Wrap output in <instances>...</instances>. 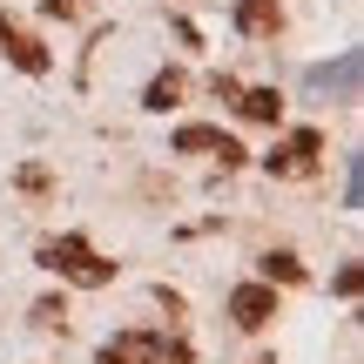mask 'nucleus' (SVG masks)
<instances>
[{"label": "nucleus", "mask_w": 364, "mask_h": 364, "mask_svg": "<svg viewBox=\"0 0 364 364\" xmlns=\"http://www.w3.org/2000/svg\"><path fill=\"white\" fill-rule=\"evenodd\" d=\"M41 263H48L54 277H68V284H81V290L115 284V263H108V257H95V250H88V236H54V243H41Z\"/></svg>", "instance_id": "nucleus-1"}, {"label": "nucleus", "mask_w": 364, "mask_h": 364, "mask_svg": "<svg viewBox=\"0 0 364 364\" xmlns=\"http://www.w3.org/2000/svg\"><path fill=\"white\" fill-rule=\"evenodd\" d=\"M95 364H189V344L169 331H115L95 351Z\"/></svg>", "instance_id": "nucleus-2"}, {"label": "nucleus", "mask_w": 364, "mask_h": 364, "mask_svg": "<svg viewBox=\"0 0 364 364\" xmlns=\"http://www.w3.org/2000/svg\"><path fill=\"white\" fill-rule=\"evenodd\" d=\"M317 156H324V135L317 129H290L284 142L263 156V169L270 176H317Z\"/></svg>", "instance_id": "nucleus-3"}, {"label": "nucleus", "mask_w": 364, "mask_h": 364, "mask_svg": "<svg viewBox=\"0 0 364 364\" xmlns=\"http://www.w3.org/2000/svg\"><path fill=\"white\" fill-rule=\"evenodd\" d=\"M0 54H7L14 68H27V75H48V68H54V54L41 48V41L27 34V27L14 21V14H0Z\"/></svg>", "instance_id": "nucleus-4"}, {"label": "nucleus", "mask_w": 364, "mask_h": 364, "mask_svg": "<svg viewBox=\"0 0 364 364\" xmlns=\"http://www.w3.org/2000/svg\"><path fill=\"white\" fill-rule=\"evenodd\" d=\"M230 317H236V331H263L277 317V290L270 284H243V290H230Z\"/></svg>", "instance_id": "nucleus-5"}, {"label": "nucleus", "mask_w": 364, "mask_h": 364, "mask_svg": "<svg viewBox=\"0 0 364 364\" xmlns=\"http://www.w3.org/2000/svg\"><path fill=\"white\" fill-rule=\"evenodd\" d=\"M176 149H216L223 169H236V162H243V149H236L223 129H209V122H189V129H176Z\"/></svg>", "instance_id": "nucleus-6"}, {"label": "nucleus", "mask_w": 364, "mask_h": 364, "mask_svg": "<svg viewBox=\"0 0 364 364\" xmlns=\"http://www.w3.org/2000/svg\"><path fill=\"white\" fill-rule=\"evenodd\" d=\"M236 27H243V34H277V27H284V7H277V0H243V7H236Z\"/></svg>", "instance_id": "nucleus-7"}, {"label": "nucleus", "mask_w": 364, "mask_h": 364, "mask_svg": "<svg viewBox=\"0 0 364 364\" xmlns=\"http://www.w3.org/2000/svg\"><path fill=\"white\" fill-rule=\"evenodd\" d=\"M236 108H243L250 122H277V115H284V95H277V88H250V95H236Z\"/></svg>", "instance_id": "nucleus-8"}, {"label": "nucleus", "mask_w": 364, "mask_h": 364, "mask_svg": "<svg viewBox=\"0 0 364 364\" xmlns=\"http://www.w3.org/2000/svg\"><path fill=\"white\" fill-rule=\"evenodd\" d=\"M142 102H149V108H176V102H182V75H176V68H169V75H156Z\"/></svg>", "instance_id": "nucleus-9"}, {"label": "nucleus", "mask_w": 364, "mask_h": 364, "mask_svg": "<svg viewBox=\"0 0 364 364\" xmlns=\"http://www.w3.org/2000/svg\"><path fill=\"white\" fill-rule=\"evenodd\" d=\"M263 277H270V284H297V277H304V263L290 257V250H270V257H263Z\"/></svg>", "instance_id": "nucleus-10"}, {"label": "nucleus", "mask_w": 364, "mask_h": 364, "mask_svg": "<svg viewBox=\"0 0 364 364\" xmlns=\"http://www.w3.org/2000/svg\"><path fill=\"white\" fill-rule=\"evenodd\" d=\"M34 324H41V331H61V324H68V304H61V297H41V304H34Z\"/></svg>", "instance_id": "nucleus-11"}, {"label": "nucleus", "mask_w": 364, "mask_h": 364, "mask_svg": "<svg viewBox=\"0 0 364 364\" xmlns=\"http://www.w3.org/2000/svg\"><path fill=\"white\" fill-rule=\"evenodd\" d=\"M41 14H54V21H75V14H81V0H41Z\"/></svg>", "instance_id": "nucleus-12"}]
</instances>
